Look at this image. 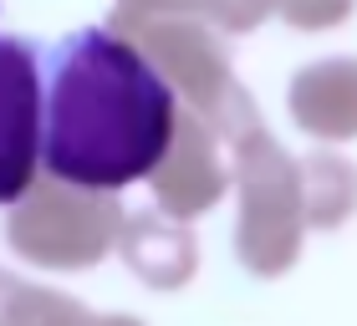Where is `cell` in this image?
<instances>
[{
	"mask_svg": "<svg viewBox=\"0 0 357 326\" xmlns=\"http://www.w3.org/2000/svg\"><path fill=\"white\" fill-rule=\"evenodd\" d=\"M174 143V92L138 46L82 26L46 52L41 169L77 189H128Z\"/></svg>",
	"mask_w": 357,
	"mask_h": 326,
	"instance_id": "obj_1",
	"label": "cell"
},
{
	"mask_svg": "<svg viewBox=\"0 0 357 326\" xmlns=\"http://www.w3.org/2000/svg\"><path fill=\"white\" fill-rule=\"evenodd\" d=\"M46 52L26 36H0V204H15L41 169Z\"/></svg>",
	"mask_w": 357,
	"mask_h": 326,
	"instance_id": "obj_2",
	"label": "cell"
}]
</instances>
